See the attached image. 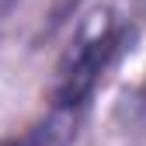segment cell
<instances>
[{
	"mask_svg": "<svg viewBox=\"0 0 146 146\" xmlns=\"http://www.w3.org/2000/svg\"><path fill=\"white\" fill-rule=\"evenodd\" d=\"M122 45V25L111 14H94L73 38L70 52L63 56L56 70V87H52V108H66V111H84L90 101L101 73L111 66L115 52Z\"/></svg>",
	"mask_w": 146,
	"mask_h": 146,
	"instance_id": "6da1fadb",
	"label": "cell"
},
{
	"mask_svg": "<svg viewBox=\"0 0 146 146\" xmlns=\"http://www.w3.org/2000/svg\"><path fill=\"white\" fill-rule=\"evenodd\" d=\"M80 111H66V108H52V115L45 122H38L35 129H28L25 136L7 139L4 146H66L77 132Z\"/></svg>",
	"mask_w": 146,
	"mask_h": 146,
	"instance_id": "7a4b0ae2",
	"label": "cell"
},
{
	"mask_svg": "<svg viewBox=\"0 0 146 146\" xmlns=\"http://www.w3.org/2000/svg\"><path fill=\"white\" fill-rule=\"evenodd\" d=\"M17 4H21V0H0V35H4V28H7V21H11V14H14Z\"/></svg>",
	"mask_w": 146,
	"mask_h": 146,
	"instance_id": "3957f363",
	"label": "cell"
}]
</instances>
